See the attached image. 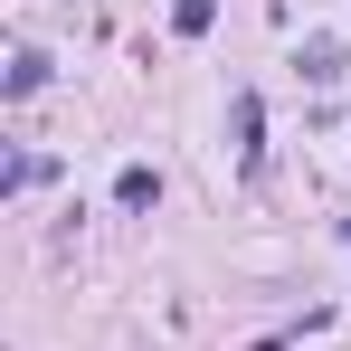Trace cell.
Instances as JSON below:
<instances>
[{"instance_id": "obj_1", "label": "cell", "mask_w": 351, "mask_h": 351, "mask_svg": "<svg viewBox=\"0 0 351 351\" xmlns=\"http://www.w3.org/2000/svg\"><path fill=\"white\" fill-rule=\"evenodd\" d=\"M304 76H313V86H332V76H342V38H304Z\"/></svg>"}, {"instance_id": "obj_5", "label": "cell", "mask_w": 351, "mask_h": 351, "mask_svg": "<svg viewBox=\"0 0 351 351\" xmlns=\"http://www.w3.org/2000/svg\"><path fill=\"white\" fill-rule=\"evenodd\" d=\"M38 86H48V58L19 48V58H10V95H38Z\"/></svg>"}, {"instance_id": "obj_3", "label": "cell", "mask_w": 351, "mask_h": 351, "mask_svg": "<svg viewBox=\"0 0 351 351\" xmlns=\"http://www.w3.org/2000/svg\"><path fill=\"white\" fill-rule=\"evenodd\" d=\"M228 133H237V152L256 162V133H266V105H256V95H237V105H228Z\"/></svg>"}, {"instance_id": "obj_6", "label": "cell", "mask_w": 351, "mask_h": 351, "mask_svg": "<svg viewBox=\"0 0 351 351\" xmlns=\"http://www.w3.org/2000/svg\"><path fill=\"white\" fill-rule=\"evenodd\" d=\"M342 237H351V219H342Z\"/></svg>"}, {"instance_id": "obj_4", "label": "cell", "mask_w": 351, "mask_h": 351, "mask_svg": "<svg viewBox=\"0 0 351 351\" xmlns=\"http://www.w3.org/2000/svg\"><path fill=\"white\" fill-rule=\"evenodd\" d=\"M209 19H219V0H171V29H180V38H209Z\"/></svg>"}, {"instance_id": "obj_2", "label": "cell", "mask_w": 351, "mask_h": 351, "mask_svg": "<svg viewBox=\"0 0 351 351\" xmlns=\"http://www.w3.org/2000/svg\"><path fill=\"white\" fill-rule=\"evenodd\" d=\"M114 199H123V209H152V199H162V171H143V162H123Z\"/></svg>"}]
</instances>
